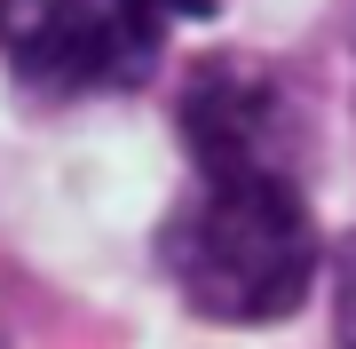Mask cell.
I'll use <instances>...</instances> for the list:
<instances>
[{"instance_id":"6da1fadb","label":"cell","mask_w":356,"mask_h":349,"mask_svg":"<svg viewBox=\"0 0 356 349\" xmlns=\"http://www.w3.org/2000/svg\"><path fill=\"white\" fill-rule=\"evenodd\" d=\"M159 262L175 294L214 325H277L301 310L317 278V222L277 175L198 183L159 231Z\"/></svg>"},{"instance_id":"7a4b0ae2","label":"cell","mask_w":356,"mask_h":349,"mask_svg":"<svg viewBox=\"0 0 356 349\" xmlns=\"http://www.w3.org/2000/svg\"><path fill=\"white\" fill-rule=\"evenodd\" d=\"M0 56L40 95L143 88L166 56V0H0Z\"/></svg>"},{"instance_id":"3957f363","label":"cell","mask_w":356,"mask_h":349,"mask_svg":"<svg viewBox=\"0 0 356 349\" xmlns=\"http://www.w3.org/2000/svg\"><path fill=\"white\" fill-rule=\"evenodd\" d=\"M182 143H191L206 183H238V175L293 183L301 159H309V119H301V95L269 64H254V56H206L182 79Z\"/></svg>"},{"instance_id":"277c9868","label":"cell","mask_w":356,"mask_h":349,"mask_svg":"<svg viewBox=\"0 0 356 349\" xmlns=\"http://www.w3.org/2000/svg\"><path fill=\"white\" fill-rule=\"evenodd\" d=\"M332 318H341V349H356V238L341 246V270H332Z\"/></svg>"},{"instance_id":"5b68a950","label":"cell","mask_w":356,"mask_h":349,"mask_svg":"<svg viewBox=\"0 0 356 349\" xmlns=\"http://www.w3.org/2000/svg\"><path fill=\"white\" fill-rule=\"evenodd\" d=\"M166 8H182V16H206V8H214V0H166Z\"/></svg>"}]
</instances>
